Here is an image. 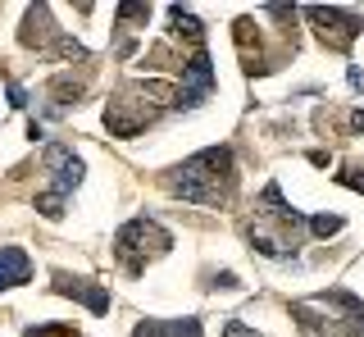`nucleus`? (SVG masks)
I'll return each instance as SVG.
<instances>
[{
    "label": "nucleus",
    "mask_w": 364,
    "mask_h": 337,
    "mask_svg": "<svg viewBox=\"0 0 364 337\" xmlns=\"http://www.w3.org/2000/svg\"><path fill=\"white\" fill-rule=\"evenodd\" d=\"M232 146H210L168 173V192L191 200V205H223V196L232 192Z\"/></svg>",
    "instance_id": "nucleus-1"
},
{
    "label": "nucleus",
    "mask_w": 364,
    "mask_h": 337,
    "mask_svg": "<svg viewBox=\"0 0 364 337\" xmlns=\"http://www.w3.org/2000/svg\"><path fill=\"white\" fill-rule=\"evenodd\" d=\"M168 105H173V96L159 82H132L105 105V128L114 137H136V132H141L146 123H155Z\"/></svg>",
    "instance_id": "nucleus-2"
},
{
    "label": "nucleus",
    "mask_w": 364,
    "mask_h": 337,
    "mask_svg": "<svg viewBox=\"0 0 364 337\" xmlns=\"http://www.w3.org/2000/svg\"><path fill=\"white\" fill-rule=\"evenodd\" d=\"M168 246H173V237H168L164 228H159L155 219H128L119 228V242H114V251H119V260L128 274H141L146 260H155V255H164Z\"/></svg>",
    "instance_id": "nucleus-3"
},
{
    "label": "nucleus",
    "mask_w": 364,
    "mask_h": 337,
    "mask_svg": "<svg viewBox=\"0 0 364 337\" xmlns=\"http://www.w3.org/2000/svg\"><path fill=\"white\" fill-rule=\"evenodd\" d=\"M214 96V60L205 50H196L187 64H182V77H178V92H173V105L178 109H196Z\"/></svg>",
    "instance_id": "nucleus-4"
},
{
    "label": "nucleus",
    "mask_w": 364,
    "mask_h": 337,
    "mask_svg": "<svg viewBox=\"0 0 364 337\" xmlns=\"http://www.w3.org/2000/svg\"><path fill=\"white\" fill-rule=\"evenodd\" d=\"M305 14L314 18V28H318V37L328 41V46H337V50H346L350 46V37L364 28V18L360 14H350V9H305Z\"/></svg>",
    "instance_id": "nucleus-5"
},
{
    "label": "nucleus",
    "mask_w": 364,
    "mask_h": 337,
    "mask_svg": "<svg viewBox=\"0 0 364 337\" xmlns=\"http://www.w3.org/2000/svg\"><path fill=\"white\" fill-rule=\"evenodd\" d=\"M46 160H50L46 168H50V178H55V187H50V192L68 196L77 183H82V160H77V155L68 151V146H50V151H46Z\"/></svg>",
    "instance_id": "nucleus-6"
},
{
    "label": "nucleus",
    "mask_w": 364,
    "mask_h": 337,
    "mask_svg": "<svg viewBox=\"0 0 364 337\" xmlns=\"http://www.w3.org/2000/svg\"><path fill=\"white\" fill-rule=\"evenodd\" d=\"M55 291H60V296L82 301V306H87L91 314H109V291H105V287H96V283H82V278L55 274Z\"/></svg>",
    "instance_id": "nucleus-7"
},
{
    "label": "nucleus",
    "mask_w": 364,
    "mask_h": 337,
    "mask_svg": "<svg viewBox=\"0 0 364 337\" xmlns=\"http://www.w3.org/2000/svg\"><path fill=\"white\" fill-rule=\"evenodd\" d=\"M28 278H32V260H28V251H18V246H0V291L28 283Z\"/></svg>",
    "instance_id": "nucleus-8"
},
{
    "label": "nucleus",
    "mask_w": 364,
    "mask_h": 337,
    "mask_svg": "<svg viewBox=\"0 0 364 337\" xmlns=\"http://www.w3.org/2000/svg\"><path fill=\"white\" fill-rule=\"evenodd\" d=\"M132 337H205L200 319H146L136 323Z\"/></svg>",
    "instance_id": "nucleus-9"
},
{
    "label": "nucleus",
    "mask_w": 364,
    "mask_h": 337,
    "mask_svg": "<svg viewBox=\"0 0 364 337\" xmlns=\"http://www.w3.org/2000/svg\"><path fill=\"white\" fill-rule=\"evenodd\" d=\"M173 28L182 32V37H191V41H200L205 37V23L196 14H191V9H182V5H173Z\"/></svg>",
    "instance_id": "nucleus-10"
},
{
    "label": "nucleus",
    "mask_w": 364,
    "mask_h": 337,
    "mask_svg": "<svg viewBox=\"0 0 364 337\" xmlns=\"http://www.w3.org/2000/svg\"><path fill=\"white\" fill-rule=\"evenodd\" d=\"M341 228H346L341 215H314L310 219V232H318V237H333V232H341Z\"/></svg>",
    "instance_id": "nucleus-11"
},
{
    "label": "nucleus",
    "mask_w": 364,
    "mask_h": 337,
    "mask_svg": "<svg viewBox=\"0 0 364 337\" xmlns=\"http://www.w3.org/2000/svg\"><path fill=\"white\" fill-rule=\"evenodd\" d=\"M37 210H41L46 219H64V196L60 192H41L37 196Z\"/></svg>",
    "instance_id": "nucleus-12"
},
{
    "label": "nucleus",
    "mask_w": 364,
    "mask_h": 337,
    "mask_svg": "<svg viewBox=\"0 0 364 337\" xmlns=\"http://www.w3.org/2000/svg\"><path fill=\"white\" fill-rule=\"evenodd\" d=\"M28 337H77V333L68 328V323H32Z\"/></svg>",
    "instance_id": "nucleus-13"
},
{
    "label": "nucleus",
    "mask_w": 364,
    "mask_h": 337,
    "mask_svg": "<svg viewBox=\"0 0 364 337\" xmlns=\"http://www.w3.org/2000/svg\"><path fill=\"white\" fill-rule=\"evenodd\" d=\"M337 178H341V183H346V187H350V192H360V196H364V173H360V168H355V164H346V168H341V173H337Z\"/></svg>",
    "instance_id": "nucleus-14"
},
{
    "label": "nucleus",
    "mask_w": 364,
    "mask_h": 337,
    "mask_svg": "<svg viewBox=\"0 0 364 337\" xmlns=\"http://www.w3.org/2000/svg\"><path fill=\"white\" fill-rule=\"evenodd\" d=\"M223 337H259V333H255V328H246V323H237V319H232V323H223Z\"/></svg>",
    "instance_id": "nucleus-15"
},
{
    "label": "nucleus",
    "mask_w": 364,
    "mask_h": 337,
    "mask_svg": "<svg viewBox=\"0 0 364 337\" xmlns=\"http://www.w3.org/2000/svg\"><path fill=\"white\" fill-rule=\"evenodd\" d=\"M9 105H28V92L18 82H9Z\"/></svg>",
    "instance_id": "nucleus-16"
},
{
    "label": "nucleus",
    "mask_w": 364,
    "mask_h": 337,
    "mask_svg": "<svg viewBox=\"0 0 364 337\" xmlns=\"http://www.w3.org/2000/svg\"><path fill=\"white\" fill-rule=\"evenodd\" d=\"M346 82H350V87H355V92H360V87H364V73L355 69V64H350V69H346Z\"/></svg>",
    "instance_id": "nucleus-17"
},
{
    "label": "nucleus",
    "mask_w": 364,
    "mask_h": 337,
    "mask_svg": "<svg viewBox=\"0 0 364 337\" xmlns=\"http://www.w3.org/2000/svg\"><path fill=\"white\" fill-rule=\"evenodd\" d=\"M350 132H364V114H360V109L350 114Z\"/></svg>",
    "instance_id": "nucleus-18"
}]
</instances>
